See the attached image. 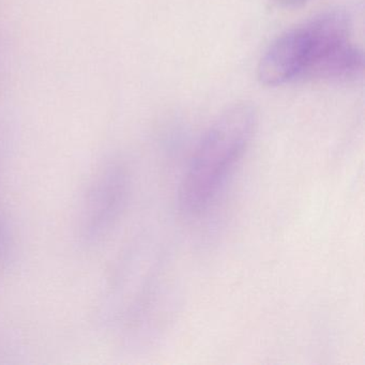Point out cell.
I'll return each mask as SVG.
<instances>
[{"label":"cell","instance_id":"4","mask_svg":"<svg viewBox=\"0 0 365 365\" xmlns=\"http://www.w3.org/2000/svg\"><path fill=\"white\" fill-rule=\"evenodd\" d=\"M309 48L305 25L279 36L264 52L258 63V80L269 87L281 86L301 78Z\"/></svg>","mask_w":365,"mask_h":365},{"label":"cell","instance_id":"3","mask_svg":"<svg viewBox=\"0 0 365 365\" xmlns=\"http://www.w3.org/2000/svg\"><path fill=\"white\" fill-rule=\"evenodd\" d=\"M132 177L121 160L110 159L99 165L89 181L78 213L80 245L96 249L112 235L127 210Z\"/></svg>","mask_w":365,"mask_h":365},{"label":"cell","instance_id":"2","mask_svg":"<svg viewBox=\"0 0 365 365\" xmlns=\"http://www.w3.org/2000/svg\"><path fill=\"white\" fill-rule=\"evenodd\" d=\"M304 25L309 48L300 78L347 82L362 73V51L351 41V19L345 10H328Z\"/></svg>","mask_w":365,"mask_h":365},{"label":"cell","instance_id":"6","mask_svg":"<svg viewBox=\"0 0 365 365\" xmlns=\"http://www.w3.org/2000/svg\"><path fill=\"white\" fill-rule=\"evenodd\" d=\"M279 5L284 6V7H299V6L304 5L309 0H275Z\"/></svg>","mask_w":365,"mask_h":365},{"label":"cell","instance_id":"5","mask_svg":"<svg viewBox=\"0 0 365 365\" xmlns=\"http://www.w3.org/2000/svg\"><path fill=\"white\" fill-rule=\"evenodd\" d=\"M12 253V240L9 227L5 220L0 217V267L7 264Z\"/></svg>","mask_w":365,"mask_h":365},{"label":"cell","instance_id":"1","mask_svg":"<svg viewBox=\"0 0 365 365\" xmlns=\"http://www.w3.org/2000/svg\"><path fill=\"white\" fill-rule=\"evenodd\" d=\"M257 127L253 104L238 102L224 110L200 138L185 168L178 191L181 212L206 213L242 161Z\"/></svg>","mask_w":365,"mask_h":365}]
</instances>
